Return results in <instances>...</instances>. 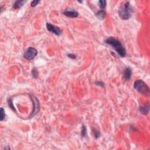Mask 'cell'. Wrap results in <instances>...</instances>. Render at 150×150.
Listing matches in <instances>:
<instances>
[{
  "label": "cell",
  "instance_id": "1",
  "mask_svg": "<svg viewBox=\"0 0 150 150\" xmlns=\"http://www.w3.org/2000/svg\"><path fill=\"white\" fill-rule=\"evenodd\" d=\"M105 42L112 46V48H113L120 57L123 58L126 56V50L119 39L115 38L114 37H109L105 40Z\"/></svg>",
  "mask_w": 150,
  "mask_h": 150
},
{
  "label": "cell",
  "instance_id": "2",
  "mask_svg": "<svg viewBox=\"0 0 150 150\" xmlns=\"http://www.w3.org/2000/svg\"><path fill=\"white\" fill-rule=\"evenodd\" d=\"M133 9L129 2H126L121 6L119 10V15L121 19L127 20L132 16Z\"/></svg>",
  "mask_w": 150,
  "mask_h": 150
},
{
  "label": "cell",
  "instance_id": "3",
  "mask_svg": "<svg viewBox=\"0 0 150 150\" xmlns=\"http://www.w3.org/2000/svg\"><path fill=\"white\" fill-rule=\"evenodd\" d=\"M134 87L140 93L145 96H150V89L142 80H138L134 82Z\"/></svg>",
  "mask_w": 150,
  "mask_h": 150
},
{
  "label": "cell",
  "instance_id": "4",
  "mask_svg": "<svg viewBox=\"0 0 150 150\" xmlns=\"http://www.w3.org/2000/svg\"><path fill=\"white\" fill-rule=\"evenodd\" d=\"M38 54V51L36 49L32 47H29L25 50L23 54V58L26 60H31L34 59Z\"/></svg>",
  "mask_w": 150,
  "mask_h": 150
},
{
  "label": "cell",
  "instance_id": "5",
  "mask_svg": "<svg viewBox=\"0 0 150 150\" xmlns=\"http://www.w3.org/2000/svg\"><path fill=\"white\" fill-rule=\"evenodd\" d=\"M30 96H31V100H32L33 104V106H34L32 112L31 116H30V118H32L33 117V116H35V114L39 112L40 108V104H39V103L38 100L37 99L36 97H35L34 96H32V95H30Z\"/></svg>",
  "mask_w": 150,
  "mask_h": 150
},
{
  "label": "cell",
  "instance_id": "6",
  "mask_svg": "<svg viewBox=\"0 0 150 150\" xmlns=\"http://www.w3.org/2000/svg\"><path fill=\"white\" fill-rule=\"evenodd\" d=\"M46 26L47 29L53 34L56 35L57 36H59L62 34V30L60 29L59 27L55 26L49 23H46Z\"/></svg>",
  "mask_w": 150,
  "mask_h": 150
},
{
  "label": "cell",
  "instance_id": "7",
  "mask_svg": "<svg viewBox=\"0 0 150 150\" xmlns=\"http://www.w3.org/2000/svg\"><path fill=\"white\" fill-rule=\"evenodd\" d=\"M65 15L69 18H76L79 15V13L75 10L72 9H65L63 12Z\"/></svg>",
  "mask_w": 150,
  "mask_h": 150
},
{
  "label": "cell",
  "instance_id": "8",
  "mask_svg": "<svg viewBox=\"0 0 150 150\" xmlns=\"http://www.w3.org/2000/svg\"><path fill=\"white\" fill-rule=\"evenodd\" d=\"M124 78L126 80H129L130 79L132 75V70L130 67H126L124 70Z\"/></svg>",
  "mask_w": 150,
  "mask_h": 150
},
{
  "label": "cell",
  "instance_id": "9",
  "mask_svg": "<svg viewBox=\"0 0 150 150\" xmlns=\"http://www.w3.org/2000/svg\"><path fill=\"white\" fill-rule=\"evenodd\" d=\"M139 110H140V112H141V113L144 114V115H146V114H148V113H149V110H150L149 104H148L147 106H141V107H140Z\"/></svg>",
  "mask_w": 150,
  "mask_h": 150
},
{
  "label": "cell",
  "instance_id": "10",
  "mask_svg": "<svg viewBox=\"0 0 150 150\" xmlns=\"http://www.w3.org/2000/svg\"><path fill=\"white\" fill-rule=\"evenodd\" d=\"M106 15V12L104 11V9H101L96 13V16H97V18H99L100 19H103L105 18Z\"/></svg>",
  "mask_w": 150,
  "mask_h": 150
},
{
  "label": "cell",
  "instance_id": "11",
  "mask_svg": "<svg viewBox=\"0 0 150 150\" xmlns=\"http://www.w3.org/2000/svg\"><path fill=\"white\" fill-rule=\"evenodd\" d=\"M26 2V1H16L13 4V8H15V9H19V8L22 7Z\"/></svg>",
  "mask_w": 150,
  "mask_h": 150
},
{
  "label": "cell",
  "instance_id": "12",
  "mask_svg": "<svg viewBox=\"0 0 150 150\" xmlns=\"http://www.w3.org/2000/svg\"><path fill=\"white\" fill-rule=\"evenodd\" d=\"M99 5L102 9H104L106 6V1L104 0H101L99 1Z\"/></svg>",
  "mask_w": 150,
  "mask_h": 150
},
{
  "label": "cell",
  "instance_id": "13",
  "mask_svg": "<svg viewBox=\"0 0 150 150\" xmlns=\"http://www.w3.org/2000/svg\"><path fill=\"white\" fill-rule=\"evenodd\" d=\"M32 75L33 78L34 79H37L38 77V72L36 68H33L32 70Z\"/></svg>",
  "mask_w": 150,
  "mask_h": 150
},
{
  "label": "cell",
  "instance_id": "14",
  "mask_svg": "<svg viewBox=\"0 0 150 150\" xmlns=\"http://www.w3.org/2000/svg\"><path fill=\"white\" fill-rule=\"evenodd\" d=\"M5 117V110L3 108H1V117H0V120L1 121L4 120Z\"/></svg>",
  "mask_w": 150,
  "mask_h": 150
},
{
  "label": "cell",
  "instance_id": "15",
  "mask_svg": "<svg viewBox=\"0 0 150 150\" xmlns=\"http://www.w3.org/2000/svg\"><path fill=\"white\" fill-rule=\"evenodd\" d=\"M93 134H94V137H95L96 139H98L100 136V131L97 130H94Z\"/></svg>",
  "mask_w": 150,
  "mask_h": 150
},
{
  "label": "cell",
  "instance_id": "16",
  "mask_svg": "<svg viewBox=\"0 0 150 150\" xmlns=\"http://www.w3.org/2000/svg\"><path fill=\"white\" fill-rule=\"evenodd\" d=\"M86 128L85 126H83V127H82V136L83 137H85L86 136Z\"/></svg>",
  "mask_w": 150,
  "mask_h": 150
},
{
  "label": "cell",
  "instance_id": "17",
  "mask_svg": "<svg viewBox=\"0 0 150 150\" xmlns=\"http://www.w3.org/2000/svg\"><path fill=\"white\" fill-rule=\"evenodd\" d=\"M40 1H37V0H35V1H33L32 2H31V6L32 7H34V6H36L39 3Z\"/></svg>",
  "mask_w": 150,
  "mask_h": 150
},
{
  "label": "cell",
  "instance_id": "18",
  "mask_svg": "<svg viewBox=\"0 0 150 150\" xmlns=\"http://www.w3.org/2000/svg\"><path fill=\"white\" fill-rule=\"evenodd\" d=\"M96 85L102 87H104V83L102 82H96Z\"/></svg>",
  "mask_w": 150,
  "mask_h": 150
},
{
  "label": "cell",
  "instance_id": "19",
  "mask_svg": "<svg viewBox=\"0 0 150 150\" xmlns=\"http://www.w3.org/2000/svg\"><path fill=\"white\" fill-rule=\"evenodd\" d=\"M67 56H68L69 58H70L71 59H75L76 58V55H73V54H68Z\"/></svg>",
  "mask_w": 150,
  "mask_h": 150
},
{
  "label": "cell",
  "instance_id": "20",
  "mask_svg": "<svg viewBox=\"0 0 150 150\" xmlns=\"http://www.w3.org/2000/svg\"><path fill=\"white\" fill-rule=\"evenodd\" d=\"M9 106H10V107H11V109H12L13 110H15L14 107H13V106H12V101L11 100H10V102H9Z\"/></svg>",
  "mask_w": 150,
  "mask_h": 150
}]
</instances>
